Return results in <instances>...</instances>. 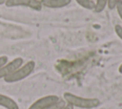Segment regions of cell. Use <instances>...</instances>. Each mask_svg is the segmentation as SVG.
<instances>
[{
    "mask_svg": "<svg viewBox=\"0 0 122 109\" xmlns=\"http://www.w3.org/2000/svg\"><path fill=\"white\" fill-rule=\"evenodd\" d=\"M62 109H74V107H72L71 105H70V104H68V103H67V104H66Z\"/></svg>",
    "mask_w": 122,
    "mask_h": 109,
    "instance_id": "cell-15",
    "label": "cell"
},
{
    "mask_svg": "<svg viewBox=\"0 0 122 109\" xmlns=\"http://www.w3.org/2000/svg\"><path fill=\"white\" fill-rule=\"evenodd\" d=\"M42 7L49 9H61L71 4V0H40Z\"/></svg>",
    "mask_w": 122,
    "mask_h": 109,
    "instance_id": "cell-6",
    "label": "cell"
},
{
    "mask_svg": "<svg viewBox=\"0 0 122 109\" xmlns=\"http://www.w3.org/2000/svg\"><path fill=\"white\" fill-rule=\"evenodd\" d=\"M35 69V62L33 60H29L26 63H23L18 69H16L12 74L4 78V81L7 83H14L21 81L28 77L33 73Z\"/></svg>",
    "mask_w": 122,
    "mask_h": 109,
    "instance_id": "cell-2",
    "label": "cell"
},
{
    "mask_svg": "<svg viewBox=\"0 0 122 109\" xmlns=\"http://www.w3.org/2000/svg\"><path fill=\"white\" fill-rule=\"evenodd\" d=\"M63 99L66 103L71 105L72 107L81 109H93L100 105V100L96 98H85L71 92H65L63 94Z\"/></svg>",
    "mask_w": 122,
    "mask_h": 109,
    "instance_id": "cell-1",
    "label": "cell"
},
{
    "mask_svg": "<svg viewBox=\"0 0 122 109\" xmlns=\"http://www.w3.org/2000/svg\"><path fill=\"white\" fill-rule=\"evenodd\" d=\"M107 7V0H96L94 2V8H93V11L99 13L102 12Z\"/></svg>",
    "mask_w": 122,
    "mask_h": 109,
    "instance_id": "cell-8",
    "label": "cell"
},
{
    "mask_svg": "<svg viewBox=\"0 0 122 109\" xmlns=\"http://www.w3.org/2000/svg\"><path fill=\"white\" fill-rule=\"evenodd\" d=\"M114 32H115L116 35L122 40V26L120 24H116L114 26Z\"/></svg>",
    "mask_w": 122,
    "mask_h": 109,
    "instance_id": "cell-12",
    "label": "cell"
},
{
    "mask_svg": "<svg viewBox=\"0 0 122 109\" xmlns=\"http://www.w3.org/2000/svg\"><path fill=\"white\" fill-rule=\"evenodd\" d=\"M115 10H116V12H117L118 16L122 20V0H118L117 1L116 6H115Z\"/></svg>",
    "mask_w": 122,
    "mask_h": 109,
    "instance_id": "cell-11",
    "label": "cell"
},
{
    "mask_svg": "<svg viewBox=\"0 0 122 109\" xmlns=\"http://www.w3.org/2000/svg\"><path fill=\"white\" fill-rule=\"evenodd\" d=\"M0 106L5 109H20L19 105L13 98L4 94H0Z\"/></svg>",
    "mask_w": 122,
    "mask_h": 109,
    "instance_id": "cell-7",
    "label": "cell"
},
{
    "mask_svg": "<svg viewBox=\"0 0 122 109\" xmlns=\"http://www.w3.org/2000/svg\"><path fill=\"white\" fill-rule=\"evenodd\" d=\"M66 104H67V103H66V101H65L63 98H60L57 102H55V103L51 104V106H49V107H48V108H46V109H62Z\"/></svg>",
    "mask_w": 122,
    "mask_h": 109,
    "instance_id": "cell-10",
    "label": "cell"
},
{
    "mask_svg": "<svg viewBox=\"0 0 122 109\" xmlns=\"http://www.w3.org/2000/svg\"><path fill=\"white\" fill-rule=\"evenodd\" d=\"M60 98L56 95H47L32 102L28 109H46L51 104L57 102Z\"/></svg>",
    "mask_w": 122,
    "mask_h": 109,
    "instance_id": "cell-4",
    "label": "cell"
},
{
    "mask_svg": "<svg viewBox=\"0 0 122 109\" xmlns=\"http://www.w3.org/2000/svg\"><path fill=\"white\" fill-rule=\"evenodd\" d=\"M24 63V59L22 57H15L10 61H8L3 67L0 68V79L5 78L10 74H12L16 69H18Z\"/></svg>",
    "mask_w": 122,
    "mask_h": 109,
    "instance_id": "cell-5",
    "label": "cell"
},
{
    "mask_svg": "<svg viewBox=\"0 0 122 109\" xmlns=\"http://www.w3.org/2000/svg\"><path fill=\"white\" fill-rule=\"evenodd\" d=\"M75 2L86 10H92L94 8V2L92 0H75Z\"/></svg>",
    "mask_w": 122,
    "mask_h": 109,
    "instance_id": "cell-9",
    "label": "cell"
},
{
    "mask_svg": "<svg viewBox=\"0 0 122 109\" xmlns=\"http://www.w3.org/2000/svg\"><path fill=\"white\" fill-rule=\"evenodd\" d=\"M8 61H9V58L7 55H1L0 56V68L3 67Z\"/></svg>",
    "mask_w": 122,
    "mask_h": 109,
    "instance_id": "cell-14",
    "label": "cell"
},
{
    "mask_svg": "<svg viewBox=\"0 0 122 109\" xmlns=\"http://www.w3.org/2000/svg\"><path fill=\"white\" fill-rule=\"evenodd\" d=\"M118 72H119L120 74H122V63L120 64V66H119V68H118Z\"/></svg>",
    "mask_w": 122,
    "mask_h": 109,
    "instance_id": "cell-16",
    "label": "cell"
},
{
    "mask_svg": "<svg viewBox=\"0 0 122 109\" xmlns=\"http://www.w3.org/2000/svg\"><path fill=\"white\" fill-rule=\"evenodd\" d=\"M118 0H107V7L110 10H114Z\"/></svg>",
    "mask_w": 122,
    "mask_h": 109,
    "instance_id": "cell-13",
    "label": "cell"
},
{
    "mask_svg": "<svg viewBox=\"0 0 122 109\" xmlns=\"http://www.w3.org/2000/svg\"><path fill=\"white\" fill-rule=\"evenodd\" d=\"M6 0H0V5H5Z\"/></svg>",
    "mask_w": 122,
    "mask_h": 109,
    "instance_id": "cell-17",
    "label": "cell"
},
{
    "mask_svg": "<svg viewBox=\"0 0 122 109\" xmlns=\"http://www.w3.org/2000/svg\"><path fill=\"white\" fill-rule=\"evenodd\" d=\"M5 6L8 8L25 7L33 11H41L43 8L40 0H6Z\"/></svg>",
    "mask_w": 122,
    "mask_h": 109,
    "instance_id": "cell-3",
    "label": "cell"
}]
</instances>
